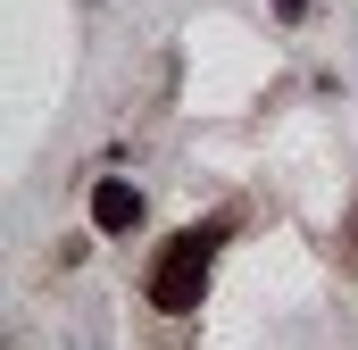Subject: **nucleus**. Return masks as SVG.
<instances>
[{"label": "nucleus", "instance_id": "f257e3e1", "mask_svg": "<svg viewBox=\"0 0 358 350\" xmlns=\"http://www.w3.org/2000/svg\"><path fill=\"white\" fill-rule=\"evenodd\" d=\"M217 242H225V225H183L176 242L159 251V267H150V300H159L167 317H192V309H200L208 267H217Z\"/></svg>", "mask_w": 358, "mask_h": 350}, {"label": "nucleus", "instance_id": "f03ea898", "mask_svg": "<svg viewBox=\"0 0 358 350\" xmlns=\"http://www.w3.org/2000/svg\"><path fill=\"white\" fill-rule=\"evenodd\" d=\"M134 217H142V192H134L125 175H108V183H92V225H100V234H125Z\"/></svg>", "mask_w": 358, "mask_h": 350}, {"label": "nucleus", "instance_id": "7ed1b4c3", "mask_svg": "<svg viewBox=\"0 0 358 350\" xmlns=\"http://www.w3.org/2000/svg\"><path fill=\"white\" fill-rule=\"evenodd\" d=\"M275 8H283V17H300V8H308V0H275Z\"/></svg>", "mask_w": 358, "mask_h": 350}]
</instances>
